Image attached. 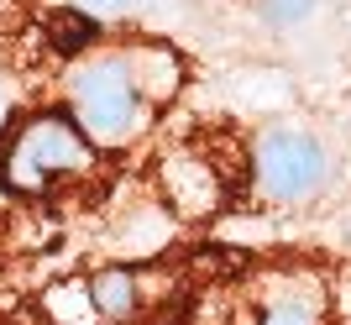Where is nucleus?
Segmentation results:
<instances>
[{"mask_svg": "<svg viewBox=\"0 0 351 325\" xmlns=\"http://www.w3.org/2000/svg\"><path fill=\"white\" fill-rule=\"evenodd\" d=\"M184 89V58L162 37H100L63 69V116L95 152L136 147Z\"/></svg>", "mask_w": 351, "mask_h": 325, "instance_id": "f257e3e1", "label": "nucleus"}, {"mask_svg": "<svg viewBox=\"0 0 351 325\" xmlns=\"http://www.w3.org/2000/svg\"><path fill=\"white\" fill-rule=\"evenodd\" d=\"M247 184L273 210L320 205L336 184V147L315 121H267L247 147Z\"/></svg>", "mask_w": 351, "mask_h": 325, "instance_id": "f03ea898", "label": "nucleus"}, {"mask_svg": "<svg viewBox=\"0 0 351 325\" xmlns=\"http://www.w3.org/2000/svg\"><path fill=\"white\" fill-rule=\"evenodd\" d=\"M95 168H100L95 142L63 110H37V116L16 121L0 142V184L11 194H27V200L84 184Z\"/></svg>", "mask_w": 351, "mask_h": 325, "instance_id": "7ed1b4c3", "label": "nucleus"}, {"mask_svg": "<svg viewBox=\"0 0 351 325\" xmlns=\"http://www.w3.org/2000/svg\"><path fill=\"white\" fill-rule=\"evenodd\" d=\"M158 194L162 210L184 221H205V215H220L231 200V168H220V158L205 147H173L158 162Z\"/></svg>", "mask_w": 351, "mask_h": 325, "instance_id": "20e7f679", "label": "nucleus"}, {"mask_svg": "<svg viewBox=\"0 0 351 325\" xmlns=\"http://www.w3.org/2000/svg\"><path fill=\"white\" fill-rule=\"evenodd\" d=\"M257 325H330V294L315 267H278L263 278Z\"/></svg>", "mask_w": 351, "mask_h": 325, "instance_id": "39448f33", "label": "nucleus"}, {"mask_svg": "<svg viewBox=\"0 0 351 325\" xmlns=\"http://www.w3.org/2000/svg\"><path fill=\"white\" fill-rule=\"evenodd\" d=\"M89 304H95V315L110 325H132L147 315V304H152V278H147L142 267H126V263H110L100 267V273H89L84 283Z\"/></svg>", "mask_w": 351, "mask_h": 325, "instance_id": "423d86ee", "label": "nucleus"}, {"mask_svg": "<svg viewBox=\"0 0 351 325\" xmlns=\"http://www.w3.org/2000/svg\"><path fill=\"white\" fill-rule=\"evenodd\" d=\"M252 11L263 21L267 32H278V37H293V32H309L330 11V0H252Z\"/></svg>", "mask_w": 351, "mask_h": 325, "instance_id": "0eeeda50", "label": "nucleus"}, {"mask_svg": "<svg viewBox=\"0 0 351 325\" xmlns=\"http://www.w3.org/2000/svg\"><path fill=\"white\" fill-rule=\"evenodd\" d=\"M63 5L89 27H132V21H147L162 11V0H63Z\"/></svg>", "mask_w": 351, "mask_h": 325, "instance_id": "6e6552de", "label": "nucleus"}]
</instances>
